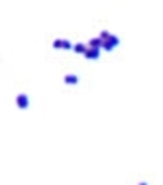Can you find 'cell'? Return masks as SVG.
<instances>
[{
  "instance_id": "6da1fadb",
  "label": "cell",
  "mask_w": 163,
  "mask_h": 185,
  "mask_svg": "<svg viewBox=\"0 0 163 185\" xmlns=\"http://www.w3.org/2000/svg\"><path fill=\"white\" fill-rule=\"evenodd\" d=\"M118 43H120V41H118V38H116V36H110L108 40H104V43H102V47H104V49H108V51H110V49H114V47H116V45H118Z\"/></svg>"
},
{
  "instance_id": "277c9868",
  "label": "cell",
  "mask_w": 163,
  "mask_h": 185,
  "mask_svg": "<svg viewBox=\"0 0 163 185\" xmlns=\"http://www.w3.org/2000/svg\"><path fill=\"white\" fill-rule=\"evenodd\" d=\"M85 57H87V59H98V57H100V49L91 47V49H88V51L85 53Z\"/></svg>"
},
{
  "instance_id": "8992f818",
  "label": "cell",
  "mask_w": 163,
  "mask_h": 185,
  "mask_svg": "<svg viewBox=\"0 0 163 185\" xmlns=\"http://www.w3.org/2000/svg\"><path fill=\"white\" fill-rule=\"evenodd\" d=\"M73 49H75L77 53H87V51H88V47L83 43V41H81V43H75V47H73Z\"/></svg>"
},
{
  "instance_id": "3957f363",
  "label": "cell",
  "mask_w": 163,
  "mask_h": 185,
  "mask_svg": "<svg viewBox=\"0 0 163 185\" xmlns=\"http://www.w3.org/2000/svg\"><path fill=\"white\" fill-rule=\"evenodd\" d=\"M16 104L20 106V108H28V104H30V99H28V95H18Z\"/></svg>"
},
{
  "instance_id": "7a4b0ae2",
  "label": "cell",
  "mask_w": 163,
  "mask_h": 185,
  "mask_svg": "<svg viewBox=\"0 0 163 185\" xmlns=\"http://www.w3.org/2000/svg\"><path fill=\"white\" fill-rule=\"evenodd\" d=\"M53 47H63V49H71L73 47V45H71V41H69V40H55L53 41Z\"/></svg>"
},
{
  "instance_id": "5b68a950",
  "label": "cell",
  "mask_w": 163,
  "mask_h": 185,
  "mask_svg": "<svg viewBox=\"0 0 163 185\" xmlns=\"http://www.w3.org/2000/svg\"><path fill=\"white\" fill-rule=\"evenodd\" d=\"M65 83H67V85H77L79 77L77 75H65Z\"/></svg>"
},
{
  "instance_id": "52a82bcc",
  "label": "cell",
  "mask_w": 163,
  "mask_h": 185,
  "mask_svg": "<svg viewBox=\"0 0 163 185\" xmlns=\"http://www.w3.org/2000/svg\"><path fill=\"white\" fill-rule=\"evenodd\" d=\"M139 185H147V183H139Z\"/></svg>"
}]
</instances>
